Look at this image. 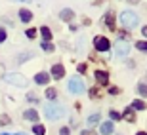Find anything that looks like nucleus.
<instances>
[{"label":"nucleus","mask_w":147,"mask_h":135,"mask_svg":"<svg viewBox=\"0 0 147 135\" xmlns=\"http://www.w3.org/2000/svg\"><path fill=\"white\" fill-rule=\"evenodd\" d=\"M44 114H46L48 120L55 122V120H59V118L65 116V108L61 107V105H57V103H50V105L44 107Z\"/></svg>","instance_id":"nucleus-1"},{"label":"nucleus","mask_w":147,"mask_h":135,"mask_svg":"<svg viewBox=\"0 0 147 135\" xmlns=\"http://www.w3.org/2000/svg\"><path fill=\"white\" fill-rule=\"evenodd\" d=\"M120 23H122L126 29H136L138 25H140V17H138L134 11L126 10V11L120 13Z\"/></svg>","instance_id":"nucleus-2"},{"label":"nucleus","mask_w":147,"mask_h":135,"mask_svg":"<svg viewBox=\"0 0 147 135\" xmlns=\"http://www.w3.org/2000/svg\"><path fill=\"white\" fill-rule=\"evenodd\" d=\"M67 88H69V92H71V93L78 95V93L84 92V82H82L78 76H71V78H69V84H67Z\"/></svg>","instance_id":"nucleus-3"},{"label":"nucleus","mask_w":147,"mask_h":135,"mask_svg":"<svg viewBox=\"0 0 147 135\" xmlns=\"http://www.w3.org/2000/svg\"><path fill=\"white\" fill-rule=\"evenodd\" d=\"M115 55H117V57L130 55V44L126 42V40H117V42H115Z\"/></svg>","instance_id":"nucleus-4"},{"label":"nucleus","mask_w":147,"mask_h":135,"mask_svg":"<svg viewBox=\"0 0 147 135\" xmlns=\"http://www.w3.org/2000/svg\"><path fill=\"white\" fill-rule=\"evenodd\" d=\"M94 46H96L98 51H109V48H111L109 40H107L105 36H96L94 38Z\"/></svg>","instance_id":"nucleus-5"},{"label":"nucleus","mask_w":147,"mask_h":135,"mask_svg":"<svg viewBox=\"0 0 147 135\" xmlns=\"http://www.w3.org/2000/svg\"><path fill=\"white\" fill-rule=\"evenodd\" d=\"M6 80L10 82V84H13V86H25V78H23L21 74H17V72L8 74V76H6Z\"/></svg>","instance_id":"nucleus-6"},{"label":"nucleus","mask_w":147,"mask_h":135,"mask_svg":"<svg viewBox=\"0 0 147 135\" xmlns=\"http://www.w3.org/2000/svg\"><path fill=\"white\" fill-rule=\"evenodd\" d=\"M96 80L99 82V86H107L109 84V74L105 70H96Z\"/></svg>","instance_id":"nucleus-7"},{"label":"nucleus","mask_w":147,"mask_h":135,"mask_svg":"<svg viewBox=\"0 0 147 135\" xmlns=\"http://www.w3.org/2000/svg\"><path fill=\"white\" fill-rule=\"evenodd\" d=\"M63 74H65V69H63V65H54L52 67V76H54L55 80H59V78H63Z\"/></svg>","instance_id":"nucleus-8"},{"label":"nucleus","mask_w":147,"mask_h":135,"mask_svg":"<svg viewBox=\"0 0 147 135\" xmlns=\"http://www.w3.org/2000/svg\"><path fill=\"white\" fill-rule=\"evenodd\" d=\"M34 82L40 84V86H46V84L50 82V74H46V72H38V74L34 76Z\"/></svg>","instance_id":"nucleus-9"},{"label":"nucleus","mask_w":147,"mask_h":135,"mask_svg":"<svg viewBox=\"0 0 147 135\" xmlns=\"http://www.w3.org/2000/svg\"><path fill=\"white\" fill-rule=\"evenodd\" d=\"M23 118L29 120V122H38V112H36V110H33V108H29V110L23 112Z\"/></svg>","instance_id":"nucleus-10"},{"label":"nucleus","mask_w":147,"mask_h":135,"mask_svg":"<svg viewBox=\"0 0 147 135\" xmlns=\"http://www.w3.org/2000/svg\"><path fill=\"white\" fill-rule=\"evenodd\" d=\"M99 133L101 135H111L113 133V124H111V122H103V124L99 126Z\"/></svg>","instance_id":"nucleus-11"},{"label":"nucleus","mask_w":147,"mask_h":135,"mask_svg":"<svg viewBox=\"0 0 147 135\" xmlns=\"http://www.w3.org/2000/svg\"><path fill=\"white\" fill-rule=\"evenodd\" d=\"M105 23H107V27H109L111 31H115V11L113 10L107 11V15H105Z\"/></svg>","instance_id":"nucleus-12"},{"label":"nucleus","mask_w":147,"mask_h":135,"mask_svg":"<svg viewBox=\"0 0 147 135\" xmlns=\"http://www.w3.org/2000/svg\"><path fill=\"white\" fill-rule=\"evenodd\" d=\"M19 19H21L23 23H29L31 19H33V13L29 10H19Z\"/></svg>","instance_id":"nucleus-13"},{"label":"nucleus","mask_w":147,"mask_h":135,"mask_svg":"<svg viewBox=\"0 0 147 135\" xmlns=\"http://www.w3.org/2000/svg\"><path fill=\"white\" fill-rule=\"evenodd\" d=\"M59 15H61V19H63V21H71L73 17H75V13H73V10H63Z\"/></svg>","instance_id":"nucleus-14"},{"label":"nucleus","mask_w":147,"mask_h":135,"mask_svg":"<svg viewBox=\"0 0 147 135\" xmlns=\"http://www.w3.org/2000/svg\"><path fill=\"white\" fill-rule=\"evenodd\" d=\"M124 118L130 120V122H134V120H136V116H134V108H132V107H128L124 110Z\"/></svg>","instance_id":"nucleus-15"},{"label":"nucleus","mask_w":147,"mask_h":135,"mask_svg":"<svg viewBox=\"0 0 147 135\" xmlns=\"http://www.w3.org/2000/svg\"><path fill=\"white\" fill-rule=\"evenodd\" d=\"M40 34H42L44 40H52V33H50L48 27H42V29H40Z\"/></svg>","instance_id":"nucleus-16"},{"label":"nucleus","mask_w":147,"mask_h":135,"mask_svg":"<svg viewBox=\"0 0 147 135\" xmlns=\"http://www.w3.org/2000/svg\"><path fill=\"white\" fill-rule=\"evenodd\" d=\"M132 108H134V110H145V103L143 101H134L132 103Z\"/></svg>","instance_id":"nucleus-17"},{"label":"nucleus","mask_w":147,"mask_h":135,"mask_svg":"<svg viewBox=\"0 0 147 135\" xmlns=\"http://www.w3.org/2000/svg\"><path fill=\"white\" fill-rule=\"evenodd\" d=\"M33 131H34V135H44V133H46V130H44L42 124H36V126L33 128Z\"/></svg>","instance_id":"nucleus-18"},{"label":"nucleus","mask_w":147,"mask_h":135,"mask_svg":"<svg viewBox=\"0 0 147 135\" xmlns=\"http://www.w3.org/2000/svg\"><path fill=\"white\" fill-rule=\"evenodd\" d=\"M136 48L140 49V51H147V42H143V40H140V42L136 44Z\"/></svg>","instance_id":"nucleus-19"},{"label":"nucleus","mask_w":147,"mask_h":135,"mask_svg":"<svg viewBox=\"0 0 147 135\" xmlns=\"http://www.w3.org/2000/svg\"><path fill=\"white\" fill-rule=\"evenodd\" d=\"M55 95H57V93H55V90H52V88H48V90H46V97H48V99H55Z\"/></svg>","instance_id":"nucleus-20"},{"label":"nucleus","mask_w":147,"mask_h":135,"mask_svg":"<svg viewBox=\"0 0 147 135\" xmlns=\"http://www.w3.org/2000/svg\"><path fill=\"white\" fill-rule=\"evenodd\" d=\"M138 92L147 97V84H140V86H138Z\"/></svg>","instance_id":"nucleus-21"},{"label":"nucleus","mask_w":147,"mask_h":135,"mask_svg":"<svg viewBox=\"0 0 147 135\" xmlns=\"http://www.w3.org/2000/svg\"><path fill=\"white\" fill-rule=\"evenodd\" d=\"M99 120V114H92V116H88V124H96Z\"/></svg>","instance_id":"nucleus-22"},{"label":"nucleus","mask_w":147,"mask_h":135,"mask_svg":"<svg viewBox=\"0 0 147 135\" xmlns=\"http://www.w3.org/2000/svg\"><path fill=\"white\" fill-rule=\"evenodd\" d=\"M109 116H111V120H120V118H122V116H120V114L117 112V110H111Z\"/></svg>","instance_id":"nucleus-23"},{"label":"nucleus","mask_w":147,"mask_h":135,"mask_svg":"<svg viewBox=\"0 0 147 135\" xmlns=\"http://www.w3.org/2000/svg\"><path fill=\"white\" fill-rule=\"evenodd\" d=\"M27 101H29V103H36L38 97L34 95V93H27Z\"/></svg>","instance_id":"nucleus-24"},{"label":"nucleus","mask_w":147,"mask_h":135,"mask_svg":"<svg viewBox=\"0 0 147 135\" xmlns=\"http://www.w3.org/2000/svg\"><path fill=\"white\" fill-rule=\"evenodd\" d=\"M42 49H46V51H54V46H52L50 42H44L42 44Z\"/></svg>","instance_id":"nucleus-25"},{"label":"nucleus","mask_w":147,"mask_h":135,"mask_svg":"<svg viewBox=\"0 0 147 135\" xmlns=\"http://www.w3.org/2000/svg\"><path fill=\"white\" fill-rule=\"evenodd\" d=\"M27 36L29 38H34V36H36V29H29V31H27Z\"/></svg>","instance_id":"nucleus-26"},{"label":"nucleus","mask_w":147,"mask_h":135,"mask_svg":"<svg viewBox=\"0 0 147 135\" xmlns=\"http://www.w3.org/2000/svg\"><path fill=\"white\" fill-rule=\"evenodd\" d=\"M59 135H71V131H69V128H61V130H59Z\"/></svg>","instance_id":"nucleus-27"},{"label":"nucleus","mask_w":147,"mask_h":135,"mask_svg":"<svg viewBox=\"0 0 147 135\" xmlns=\"http://www.w3.org/2000/svg\"><path fill=\"white\" fill-rule=\"evenodd\" d=\"M31 55H33V53H25V55H21V57H19V63H23V61H27L29 57H31Z\"/></svg>","instance_id":"nucleus-28"},{"label":"nucleus","mask_w":147,"mask_h":135,"mask_svg":"<svg viewBox=\"0 0 147 135\" xmlns=\"http://www.w3.org/2000/svg\"><path fill=\"white\" fill-rule=\"evenodd\" d=\"M4 40H6V31L0 29V42H4Z\"/></svg>","instance_id":"nucleus-29"},{"label":"nucleus","mask_w":147,"mask_h":135,"mask_svg":"<svg viewBox=\"0 0 147 135\" xmlns=\"http://www.w3.org/2000/svg\"><path fill=\"white\" fill-rule=\"evenodd\" d=\"M80 135H98V133H96V131H92V130H86V131H82Z\"/></svg>","instance_id":"nucleus-30"},{"label":"nucleus","mask_w":147,"mask_h":135,"mask_svg":"<svg viewBox=\"0 0 147 135\" xmlns=\"http://www.w3.org/2000/svg\"><path fill=\"white\" fill-rule=\"evenodd\" d=\"M0 78H6V74H4V65L0 63Z\"/></svg>","instance_id":"nucleus-31"},{"label":"nucleus","mask_w":147,"mask_h":135,"mask_svg":"<svg viewBox=\"0 0 147 135\" xmlns=\"http://www.w3.org/2000/svg\"><path fill=\"white\" fill-rule=\"evenodd\" d=\"M142 34H143V36H145V38H147V25H145V27H143V29H142Z\"/></svg>","instance_id":"nucleus-32"},{"label":"nucleus","mask_w":147,"mask_h":135,"mask_svg":"<svg viewBox=\"0 0 147 135\" xmlns=\"http://www.w3.org/2000/svg\"><path fill=\"white\" fill-rule=\"evenodd\" d=\"M138 135H147V133H143V131H140V133H138Z\"/></svg>","instance_id":"nucleus-33"},{"label":"nucleus","mask_w":147,"mask_h":135,"mask_svg":"<svg viewBox=\"0 0 147 135\" xmlns=\"http://www.w3.org/2000/svg\"><path fill=\"white\" fill-rule=\"evenodd\" d=\"M17 135H25V133H17Z\"/></svg>","instance_id":"nucleus-34"},{"label":"nucleus","mask_w":147,"mask_h":135,"mask_svg":"<svg viewBox=\"0 0 147 135\" xmlns=\"http://www.w3.org/2000/svg\"><path fill=\"white\" fill-rule=\"evenodd\" d=\"M4 135H8V133H4Z\"/></svg>","instance_id":"nucleus-35"}]
</instances>
